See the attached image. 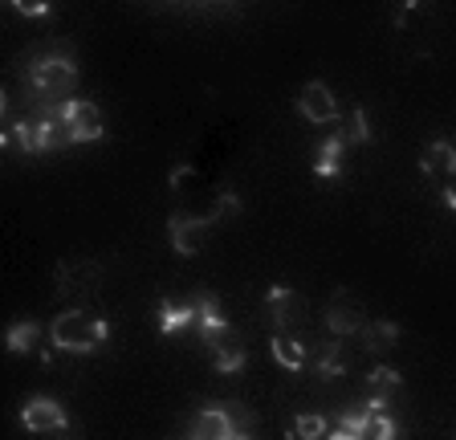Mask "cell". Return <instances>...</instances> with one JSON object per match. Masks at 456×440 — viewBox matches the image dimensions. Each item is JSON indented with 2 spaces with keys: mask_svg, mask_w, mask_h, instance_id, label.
<instances>
[{
  "mask_svg": "<svg viewBox=\"0 0 456 440\" xmlns=\"http://www.w3.org/2000/svg\"><path fill=\"white\" fill-rule=\"evenodd\" d=\"M265 310H269V318H273L277 330H289V326L302 322V297H297L289 286H273V289H269V294H265Z\"/></svg>",
  "mask_w": 456,
  "mask_h": 440,
  "instance_id": "9",
  "label": "cell"
},
{
  "mask_svg": "<svg viewBox=\"0 0 456 440\" xmlns=\"http://www.w3.org/2000/svg\"><path fill=\"white\" fill-rule=\"evenodd\" d=\"M20 424L28 432H57V428H66V408L57 400H49V395H33L20 408Z\"/></svg>",
  "mask_w": 456,
  "mask_h": 440,
  "instance_id": "7",
  "label": "cell"
},
{
  "mask_svg": "<svg viewBox=\"0 0 456 440\" xmlns=\"http://www.w3.org/2000/svg\"><path fill=\"white\" fill-rule=\"evenodd\" d=\"M273 359L285 367V371H302V363H305V346L297 343L289 330H277L273 335Z\"/></svg>",
  "mask_w": 456,
  "mask_h": 440,
  "instance_id": "14",
  "label": "cell"
},
{
  "mask_svg": "<svg viewBox=\"0 0 456 440\" xmlns=\"http://www.w3.org/2000/svg\"><path fill=\"white\" fill-rule=\"evenodd\" d=\"M326 420L322 416H314V411H305V416H297L294 420V440H326Z\"/></svg>",
  "mask_w": 456,
  "mask_h": 440,
  "instance_id": "20",
  "label": "cell"
},
{
  "mask_svg": "<svg viewBox=\"0 0 456 440\" xmlns=\"http://www.w3.org/2000/svg\"><path fill=\"white\" fill-rule=\"evenodd\" d=\"M212 363H216V371H240L245 367V343L228 330L224 338L212 343Z\"/></svg>",
  "mask_w": 456,
  "mask_h": 440,
  "instance_id": "12",
  "label": "cell"
},
{
  "mask_svg": "<svg viewBox=\"0 0 456 440\" xmlns=\"http://www.w3.org/2000/svg\"><path fill=\"white\" fill-rule=\"evenodd\" d=\"M228 440H248V436H245V432H232V436H228Z\"/></svg>",
  "mask_w": 456,
  "mask_h": 440,
  "instance_id": "27",
  "label": "cell"
},
{
  "mask_svg": "<svg viewBox=\"0 0 456 440\" xmlns=\"http://www.w3.org/2000/svg\"><path fill=\"white\" fill-rule=\"evenodd\" d=\"M49 338H53L57 351L90 354L110 338V326H106V318H94V314H86V310H66V314L53 318Z\"/></svg>",
  "mask_w": 456,
  "mask_h": 440,
  "instance_id": "1",
  "label": "cell"
},
{
  "mask_svg": "<svg viewBox=\"0 0 456 440\" xmlns=\"http://www.w3.org/2000/svg\"><path fill=\"white\" fill-rule=\"evenodd\" d=\"M444 204H448V208H452V212H456V188H452V180H448V183H444Z\"/></svg>",
  "mask_w": 456,
  "mask_h": 440,
  "instance_id": "25",
  "label": "cell"
},
{
  "mask_svg": "<svg viewBox=\"0 0 456 440\" xmlns=\"http://www.w3.org/2000/svg\"><path fill=\"white\" fill-rule=\"evenodd\" d=\"M191 322H200V306H196V302H188V306H167V302H163V306H159V326L167 330V335L188 330Z\"/></svg>",
  "mask_w": 456,
  "mask_h": 440,
  "instance_id": "15",
  "label": "cell"
},
{
  "mask_svg": "<svg viewBox=\"0 0 456 440\" xmlns=\"http://www.w3.org/2000/svg\"><path fill=\"white\" fill-rule=\"evenodd\" d=\"M232 432L237 428H232V416L224 408H204L191 424V440H228Z\"/></svg>",
  "mask_w": 456,
  "mask_h": 440,
  "instance_id": "10",
  "label": "cell"
},
{
  "mask_svg": "<svg viewBox=\"0 0 456 440\" xmlns=\"http://www.w3.org/2000/svg\"><path fill=\"white\" fill-rule=\"evenodd\" d=\"M330 440H362V436H354V432H346V428H342V424H338V428L330 432Z\"/></svg>",
  "mask_w": 456,
  "mask_h": 440,
  "instance_id": "26",
  "label": "cell"
},
{
  "mask_svg": "<svg viewBox=\"0 0 456 440\" xmlns=\"http://www.w3.org/2000/svg\"><path fill=\"white\" fill-rule=\"evenodd\" d=\"M61 110H66V118H69L74 143H94V139H102L106 134V118H102V110H98L94 102H86V98H69V102H61Z\"/></svg>",
  "mask_w": 456,
  "mask_h": 440,
  "instance_id": "5",
  "label": "cell"
},
{
  "mask_svg": "<svg viewBox=\"0 0 456 440\" xmlns=\"http://www.w3.org/2000/svg\"><path fill=\"white\" fill-rule=\"evenodd\" d=\"M297 110H302L310 123H338V102H334L330 86L318 82V77L297 90Z\"/></svg>",
  "mask_w": 456,
  "mask_h": 440,
  "instance_id": "6",
  "label": "cell"
},
{
  "mask_svg": "<svg viewBox=\"0 0 456 440\" xmlns=\"http://www.w3.org/2000/svg\"><path fill=\"white\" fill-rule=\"evenodd\" d=\"M196 306H200V335H204V343L212 346L216 338L228 335V322H224V314H220V302L212 294H200Z\"/></svg>",
  "mask_w": 456,
  "mask_h": 440,
  "instance_id": "11",
  "label": "cell"
},
{
  "mask_svg": "<svg viewBox=\"0 0 456 440\" xmlns=\"http://www.w3.org/2000/svg\"><path fill=\"white\" fill-rule=\"evenodd\" d=\"M216 212H208V216H171L167 220V232H171V245H175V253L180 257H191V253L204 249V237H208V229L216 224Z\"/></svg>",
  "mask_w": 456,
  "mask_h": 440,
  "instance_id": "3",
  "label": "cell"
},
{
  "mask_svg": "<svg viewBox=\"0 0 456 440\" xmlns=\"http://www.w3.org/2000/svg\"><path fill=\"white\" fill-rule=\"evenodd\" d=\"M338 139L346 147H354V143H367L370 139V123H367V115L362 110H354V115H346L342 118V126H338Z\"/></svg>",
  "mask_w": 456,
  "mask_h": 440,
  "instance_id": "17",
  "label": "cell"
},
{
  "mask_svg": "<svg viewBox=\"0 0 456 440\" xmlns=\"http://www.w3.org/2000/svg\"><path fill=\"white\" fill-rule=\"evenodd\" d=\"M399 383L403 379H399L395 367H375V371H370V395H375V400H387Z\"/></svg>",
  "mask_w": 456,
  "mask_h": 440,
  "instance_id": "19",
  "label": "cell"
},
{
  "mask_svg": "<svg viewBox=\"0 0 456 440\" xmlns=\"http://www.w3.org/2000/svg\"><path fill=\"white\" fill-rule=\"evenodd\" d=\"M77 86V66L66 53H45L33 66V90H41L45 98H66Z\"/></svg>",
  "mask_w": 456,
  "mask_h": 440,
  "instance_id": "2",
  "label": "cell"
},
{
  "mask_svg": "<svg viewBox=\"0 0 456 440\" xmlns=\"http://www.w3.org/2000/svg\"><path fill=\"white\" fill-rule=\"evenodd\" d=\"M419 172L440 180V183H448L456 175V147L448 143V139H432V143L419 151Z\"/></svg>",
  "mask_w": 456,
  "mask_h": 440,
  "instance_id": "8",
  "label": "cell"
},
{
  "mask_svg": "<svg viewBox=\"0 0 456 440\" xmlns=\"http://www.w3.org/2000/svg\"><path fill=\"white\" fill-rule=\"evenodd\" d=\"M237 208H240V200L232 196V191H224V196L216 200V208H212V212H216V216H237Z\"/></svg>",
  "mask_w": 456,
  "mask_h": 440,
  "instance_id": "23",
  "label": "cell"
},
{
  "mask_svg": "<svg viewBox=\"0 0 456 440\" xmlns=\"http://www.w3.org/2000/svg\"><path fill=\"white\" fill-rule=\"evenodd\" d=\"M359 335H362V343H367V351H387V346L399 343V326L395 322H367Z\"/></svg>",
  "mask_w": 456,
  "mask_h": 440,
  "instance_id": "16",
  "label": "cell"
},
{
  "mask_svg": "<svg viewBox=\"0 0 456 440\" xmlns=\"http://www.w3.org/2000/svg\"><path fill=\"white\" fill-rule=\"evenodd\" d=\"M370 408V403H367ZM399 436V428H395V420H391L387 411H375L370 408V424H367V440H395Z\"/></svg>",
  "mask_w": 456,
  "mask_h": 440,
  "instance_id": "21",
  "label": "cell"
},
{
  "mask_svg": "<svg viewBox=\"0 0 456 440\" xmlns=\"http://www.w3.org/2000/svg\"><path fill=\"white\" fill-rule=\"evenodd\" d=\"M196 167H191V163H180V167H175V172H171L167 175V183H171V188H175V191H180V188H188V180H196Z\"/></svg>",
  "mask_w": 456,
  "mask_h": 440,
  "instance_id": "22",
  "label": "cell"
},
{
  "mask_svg": "<svg viewBox=\"0 0 456 440\" xmlns=\"http://www.w3.org/2000/svg\"><path fill=\"white\" fill-rule=\"evenodd\" d=\"M37 335H41V330H37V322H17V326H12V330H9V335H4V346H9L12 354H25L28 346L37 343Z\"/></svg>",
  "mask_w": 456,
  "mask_h": 440,
  "instance_id": "18",
  "label": "cell"
},
{
  "mask_svg": "<svg viewBox=\"0 0 456 440\" xmlns=\"http://www.w3.org/2000/svg\"><path fill=\"white\" fill-rule=\"evenodd\" d=\"M12 9H17V12H28V17H45V12H49V4H33V0H17Z\"/></svg>",
  "mask_w": 456,
  "mask_h": 440,
  "instance_id": "24",
  "label": "cell"
},
{
  "mask_svg": "<svg viewBox=\"0 0 456 440\" xmlns=\"http://www.w3.org/2000/svg\"><path fill=\"white\" fill-rule=\"evenodd\" d=\"M326 326H330V335H338V338L359 335L362 326H367L362 302L351 294V289H338V294L330 297V306H326Z\"/></svg>",
  "mask_w": 456,
  "mask_h": 440,
  "instance_id": "4",
  "label": "cell"
},
{
  "mask_svg": "<svg viewBox=\"0 0 456 440\" xmlns=\"http://www.w3.org/2000/svg\"><path fill=\"white\" fill-rule=\"evenodd\" d=\"M342 155H346V143H342L338 134H330L326 143H318V159H314V172L322 175V180H338Z\"/></svg>",
  "mask_w": 456,
  "mask_h": 440,
  "instance_id": "13",
  "label": "cell"
}]
</instances>
